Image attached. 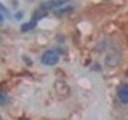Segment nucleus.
Instances as JSON below:
<instances>
[{
  "instance_id": "5",
  "label": "nucleus",
  "mask_w": 128,
  "mask_h": 120,
  "mask_svg": "<svg viewBox=\"0 0 128 120\" xmlns=\"http://www.w3.org/2000/svg\"><path fill=\"white\" fill-rule=\"evenodd\" d=\"M35 22H37V19L34 18L30 22H27V24H22V26H21V30H22V32H29L30 29H34V27H35Z\"/></svg>"
},
{
  "instance_id": "8",
  "label": "nucleus",
  "mask_w": 128,
  "mask_h": 120,
  "mask_svg": "<svg viewBox=\"0 0 128 120\" xmlns=\"http://www.w3.org/2000/svg\"><path fill=\"white\" fill-rule=\"evenodd\" d=\"M2 24H3V14L0 13V26H2Z\"/></svg>"
},
{
  "instance_id": "3",
  "label": "nucleus",
  "mask_w": 128,
  "mask_h": 120,
  "mask_svg": "<svg viewBox=\"0 0 128 120\" xmlns=\"http://www.w3.org/2000/svg\"><path fill=\"white\" fill-rule=\"evenodd\" d=\"M117 98L123 106L128 104V83H122V85L117 88Z\"/></svg>"
},
{
  "instance_id": "6",
  "label": "nucleus",
  "mask_w": 128,
  "mask_h": 120,
  "mask_svg": "<svg viewBox=\"0 0 128 120\" xmlns=\"http://www.w3.org/2000/svg\"><path fill=\"white\" fill-rule=\"evenodd\" d=\"M6 102V96L5 93H0V104H5Z\"/></svg>"
},
{
  "instance_id": "7",
  "label": "nucleus",
  "mask_w": 128,
  "mask_h": 120,
  "mask_svg": "<svg viewBox=\"0 0 128 120\" xmlns=\"http://www.w3.org/2000/svg\"><path fill=\"white\" fill-rule=\"evenodd\" d=\"M0 11H2V13H8V10H6V8L2 5V3H0Z\"/></svg>"
},
{
  "instance_id": "4",
  "label": "nucleus",
  "mask_w": 128,
  "mask_h": 120,
  "mask_svg": "<svg viewBox=\"0 0 128 120\" xmlns=\"http://www.w3.org/2000/svg\"><path fill=\"white\" fill-rule=\"evenodd\" d=\"M54 90H56V93L61 94V96H69L70 94L69 85H67L66 82H61V80H58V82L54 83Z\"/></svg>"
},
{
  "instance_id": "1",
  "label": "nucleus",
  "mask_w": 128,
  "mask_h": 120,
  "mask_svg": "<svg viewBox=\"0 0 128 120\" xmlns=\"http://www.w3.org/2000/svg\"><path fill=\"white\" fill-rule=\"evenodd\" d=\"M122 61V51L118 48H110L106 54V66L107 67H117Z\"/></svg>"
},
{
  "instance_id": "9",
  "label": "nucleus",
  "mask_w": 128,
  "mask_h": 120,
  "mask_svg": "<svg viewBox=\"0 0 128 120\" xmlns=\"http://www.w3.org/2000/svg\"><path fill=\"white\" fill-rule=\"evenodd\" d=\"M21 120H27V118H21Z\"/></svg>"
},
{
  "instance_id": "2",
  "label": "nucleus",
  "mask_w": 128,
  "mask_h": 120,
  "mask_svg": "<svg viewBox=\"0 0 128 120\" xmlns=\"http://www.w3.org/2000/svg\"><path fill=\"white\" fill-rule=\"evenodd\" d=\"M40 61H42L43 66H56V64L59 62V54H58V51H54V50H46L45 53L42 54Z\"/></svg>"
}]
</instances>
